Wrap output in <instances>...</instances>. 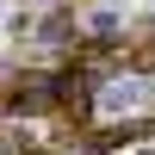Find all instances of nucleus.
<instances>
[{"label": "nucleus", "instance_id": "obj_1", "mask_svg": "<svg viewBox=\"0 0 155 155\" xmlns=\"http://www.w3.org/2000/svg\"><path fill=\"white\" fill-rule=\"evenodd\" d=\"M68 31H74V12H68V6H56L44 25H37V44H68Z\"/></svg>", "mask_w": 155, "mask_h": 155}]
</instances>
